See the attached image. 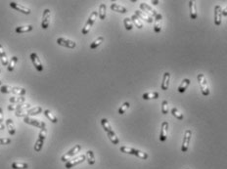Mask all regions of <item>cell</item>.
Listing matches in <instances>:
<instances>
[{"mask_svg":"<svg viewBox=\"0 0 227 169\" xmlns=\"http://www.w3.org/2000/svg\"><path fill=\"white\" fill-rule=\"evenodd\" d=\"M101 125H102V127H103V129L105 130V132L107 133V135H108V137L110 139V141H111L114 145H119V143H120L119 138H118V136L116 135L114 130L112 129L111 124L109 123L107 118H102L101 119Z\"/></svg>","mask_w":227,"mask_h":169,"instance_id":"obj_1","label":"cell"},{"mask_svg":"<svg viewBox=\"0 0 227 169\" xmlns=\"http://www.w3.org/2000/svg\"><path fill=\"white\" fill-rule=\"evenodd\" d=\"M120 151L123 153L135 156V157L141 158V159H147L149 157V155L147 152H144L142 151H139V150H136V149H133V148H129V147H126V146L121 147Z\"/></svg>","mask_w":227,"mask_h":169,"instance_id":"obj_2","label":"cell"},{"mask_svg":"<svg viewBox=\"0 0 227 169\" xmlns=\"http://www.w3.org/2000/svg\"><path fill=\"white\" fill-rule=\"evenodd\" d=\"M43 112V109L41 107H35V108H32L30 109H27V111H19L16 112V116L18 117H31L32 115H36L39 114Z\"/></svg>","mask_w":227,"mask_h":169,"instance_id":"obj_3","label":"cell"},{"mask_svg":"<svg viewBox=\"0 0 227 169\" xmlns=\"http://www.w3.org/2000/svg\"><path fill=\"white\" fill-rule=\"evenodd\" d=\"M46 135H47V130H46V127H44L40 130L39 135L37 137V140H36L35 145H34V151L36 152H39L42 150V147H43V144H44Z\"/></svg>","mask_w":227,"mask_h":169,"instance_id":"obj_4","label":"cell"},{"mask_svg":"<svg viewBox=\"0 0 227 169\" xmlns=\"http://www.w3.org/2000/svg\"><path fill=\"white\" fill-rule=\"evenodd\" d=\"M97 16H98V12H96V11H93V12L90 14V16H89L88 20H87L86 24L84 25V27H83V28H82V31H81V32H82L83 35H86L87 33H88V32L90 31L91 27H93V25H94V23H95V21H96Z\"/></svg>","mask_w":227,"mask_h":169,"instance_id":"obj_5","label":"cell"},{"mask_svg":"<svg viewBox=\"0 0 227 169\" xmlns=\"http://www.w3.org/2000/svg\"><path fill=\"white\" fill-rule=\"evenodd\" d=\"M197 79H198V82H199V84H200L202 94L204 95V96H209L210 91L209 84H208V81H207L206 77H205V75H203V73H200V75H198Z\"/></svg>","mask_w":227,"mask_h":169,"instance_id":"obj_6","label":"cell"},{"mask_svg":"<svg viewBox=\"0 0 227 169\" xmlns=\"http://www.w3.org/2000/svg\"><path fill=\"white\" fill-rule=\"evenodd\" d=\"M80 150H81V146L76 145L74 148H72L68 152H66L65 155L61 157V161H63V162H68L69 160H71V157L76 156L77 152H79Z\"/></svg>","mask_w":227,"mask_h":169,"instance_id":"obj_7","label":"cell"},{"mask_svg":"<svg viewBox=\"0 0 227 169\" xmlns=\"http://www.w3.org/2000/svg\"><path fill=\"white\" fill-rule=\"evenodd\" d=\"M191 137H192V130L191 129H187L184 133V137H183V142L181 145V151L182 152H186L189 149V145L190 141H191Z\"/></svg>","mask_w":227,"mask_h":169,"instance_id":"obj_8","label":"cell"},{"mask_svg":"<svg viewBox=\"0 0 227 169\" xmlns=\"http://www.w3.org/2000/svg\"><path fill=\"white\" fill-rule=\"evenodd\" d=\"M57 43L59 44L60 46L66 47V48H70V49H74L76 46V43L75 41H72L71 39H67L64 37H59L57 39Z\"/></svg>","mask_w":227,"mask_h":169,"instance_id":"obj_9","label":"cell"},{"mask_svg":"<svg viewBox=\"0 0 227 169\" xmlns=\"http://www.w3.org/2000/svg\"><path fill=\"white\" fill-rule=\"evenodd\" d=\"M85 159H86V156L80 155L79 157H76L74 159H72V160H69L68 162H66L65 166H66V168H67V169H70V168H72L74 166H76V165H77L79 163H82Z\"/></svg>","mask_w":227,"mask_h":169,"instance_id":"obj_10","label":"cell"},{"mask_svg":"<svg viewBox=\"0 0 227 169\" xmlns=\"http://www.w3.org/2000/svg\"><path fill=\"white\" fill-rule=\"evenodd\" d=\"M24 121L27 123V124H30V125H32L34 127H37V128H44L46 127V124L44 121H40V120H36L34 118H32V117H25L24 118Z\"/></svg>","mask_w":227,"mask_h":169,"instance_id":"obj_11","label":"cell"},{"mask_svg":"<svg viewBox=\"0 0 227 169\" xmlns=\"http://www.w3.org/2000/svg\"><path fill=\"white\" fill-rule=\"evenodd\" d=\"M31 60L34 65V68L35 70H37V71H43V70H44V68H43V65L40 61V59L39 57L37 56V54L36 53H32L31 54Z\"/></svg>","mask_w":227,"mask_h":169,"instance_id":"obj_12","label":"cell"},{"mask_svg":"<svg viewBox=\"0 0 227 169\" xmlns=\"http://www.w3.org/2000/svg\"><path fill=\"white\" fill-rule=\"evenodd\" d=\"M10 6L11 8H13L14 10H16L18 12H21L22 14H25V15H30L31 14V9L27 8L26 6H23L21 4H18L16 2H10Z\"/></svg>","mask_w":227,"mask_h":169,"instance_id":"obj_13","label":"cell"},{"mask_svg":"<svg viewBox=\"0 0 227 169\" xmlns=\"http://www.w3.org/2000/svg\"><path fill=\"white\" fill-rule=\"evenodd\" d=\"M222 23V8L219 5L215 7V26H220Z\"/></svg>","mask_w":227,"mask_h":169,"instance_id":"obj_14","label":"cell"},{"mask_svg":"<svg viewBox=\"0 0 227 169\" xmlns=\"http://www.w3.org/2000/svg\"><path fill=\"white\" fill-rule=\"evenodd\" d=\"M50 15L51 12L49 9H45L43 11V15H42V22H41V27L43 29H47L48 26H49V22H50Z\"/></svg>","mask_w":227,"mask_h":169,"instance_id":"obj_15","label":"cell"},{"mask_svg":"<svg viewBox=\"0 0 227 169\" xmlns=\"http://www.w3.org/2000/svg\"><path fill=\"white\" fill-rule=\"evenodd\" d=\"M140 9L143 11V12H145V13H147V14H149L151 17H153V18H156L157 16H158V12L157 11H155L154 10L152 7L150 6V5H148V4H146V3H141L140 4Z\"/></svg>","mask_w":227,"mask_h":169,"instance_id":"obj_16","label":"cell"},{"mask_svg":"<svg viewBox=\"0 0 227 169\" xmlns=\"http://www.w3.org/2000/svg\"><path fill=\"white\" fill-rule=\"evenodd\" d=\"M31 109V105L30 104H19L17 106H14L13 104L8 106V109L10 112H13V111H16V112H19V111H27V109Z\"/></svg>","mask_w":227,"mask_h":169,"instance_id":"obj_17","label":"cell"},{"mask_svg":"<svg viewBox=\"0 0 227 169\" xmlns=\"http://www.w3.org/2000/svg\"><path fill=\"white\" fill-rule=\"evenodd\" d=\"M167 131H168V122L164 121L162 123V128H160V142H165L167 139Z\"/></svg>","mask_w":227,"mask_h":169,"instance_id":"obj_18","label":"cell"},{"mask_svg":"<svg viewBox=\"0 0 227 169\" xmlns=\"http://www.w3.org/2000/svg\"><path fill=\"white\" fill-rule=\"evenodd\" d=\"M135 15H136V16H137L139 19H140V20H144L145 22H147V23H149V24H151V23H153V22H154V18L151 17L149 14L145 13V12H143V11L136 10V11H135Z\"/></svg>","mask_w":227,"mask_h":169,"instance_id":"obj_19","label":"cell"},{"mask_svg":"<svg viewBox=\"0 0 227 169\" xmlns=\"http://www.w3.org/2000/svg\"><path fill=\"white\" fill-rule=\"evenodd\" d=\"M162 20L163 16L160 14H158V16L155 18V26H154V31L157 33L160 32V31H162Z\"/></svg>","mask_w":227,"mask_h":169,"instance_id":"obj_20","label":"cell"},{"mask_svg":"<svg viewBox=\"0 0 227 169\" xmlns=\"http://www.w3.org/2000/svg\"><path fill=\"white\" fill-rule=\"evenodd\" d=\"M170 72H165L163 76V82H162V89L164 91H166L170 87Z\"/></svg>","mask_w":227,"mask_h":169,"instance_id":"obj_21","label":"cell"},{"mask_svg":"<svg viewBox=\"0 0 227 169\" xmlns=\"http://www.w3.org/2000/svg\"><path fill=\"white\" fill-rule=\"evenodd\" d=\"M190 83H191V80H190L189 78H184L182 80V82L180 83V85L178 86V92L179 93H184L186 91V89L188 88V86L190 85Z\"/></svg>","mask_w":227,"mask_h":169,"instance_id":"obj_22","label":"cell"},{"mask_svg":"<svg viewBox=\"0 0 227 169\" xmlns=\"http://www.w3.org/2000/svg\"><path fill=\"white\" fill-rule=\"evenodd\" d=\"M189 12H190V17H191L192 20H196L198 18L197 9L194 1H189Z\"/></svg>","mask_w":227,"mask_h":169,"instance_id":"obj_23","label":"cell"},{"mask_svg":"<svg viewBox=\"0 0 227 169\" xmlns=\"http://www.w3.org/2000/svg\"><path fill=\"white\" fill-rule=\"evenodd\" d=\"M111 10H113L114 12L121 13V14H126V13H127V9L126 8V7H123L121 5H119V4H116V3L111 4Z\"/></svg>","mask_w":227,"mask_h":169,"instance_id":"obj_24","label":"cell"},{"mask_svg":"<svg viewBox=\"0 0 227 169\" xmlns=\"http://www.w3.org/2000/svg\"><path fill=\"white\" fill-rule=\"evenodd\" d=\"M0 60H1V63L3 65H8L9 62H8V59H7L6 51L4 50V47L1 44H0Z\"/></svg>","mask_w":227,"mask_h":169,"instance_id":"obj_25","label":"cell"},{"mask_svg":"<svg viewBox=\"0 0 227 169\" xmlns=\"http://www.w3.org/2000/svg\"><path fill=\"white\" fill-rule=\"evenodd\" d=\"M43 113H44V115L47 117V118L52 122V123H57L58 122V118H57V116L50 111V109H44L43 111Z\"/></svg>","mask_w":227,"mask_h":169,"instance_id":"obj_26","label":"cell"},{"mask_svg":"<svg viewBox=\"0 0 227 169\" xmlns=\"http://www.w3.org/2000/svg\"><path fill=\"white\" fill-rule=\"evenodd\" d=\"M6 127H7V129H8V132L11 136L15 135L16 130H15V126H14V122L11 118L6 119Z\"/></svg>","mask_w":227,"mask_h":169,"instance_id":"obj_27","label":"cell"},{"mask_svg":"<svg viewBox=\"0 0 227 169\" xmlns=\"http://www.w3.org/2000/svg\"><path fill=\"white\" fill-rule=\"evenodd\" d=\"M160 94L158 92H146L142 95V98L144 100H155L158 99Z\"/></svg>","mask_w":227,"mask_h":169,"instance_id":"obj_28","label":"cell"},{"mask_svg":"<svg viewBox=\"0 0 227 169\" xmlns=\"http://www.w3.org/2000/svg\"><path fill=\"white\" fill-rule=\"evenodd\" d=\"M33 27L32 25L30 26H22V27H17L15 28V31L17 33H25V32H28L32 31Z\"/></svg>","mask_w":227,"mask_h":169,"instance_id":"obj_29","label":"cell"},{"mask_svg":"<svg viewBox=\"0 0 227 169\" xmlns=\"http://www.w3.org/2000/svg\"><path fill=\"white\" fill-rule=\"evenodd\" d=\"M106 10H107V7L105 4H100L99 6V11H98V16L100 18V20H105L106 19Z\"/></svg>","mask_w":227,"mask_h":169,"instance_id":"obj_30","label":"cell"},{"mask_svg":"<svg viewBox=\"0 0 227 169\" xmlns=\"http://www.w3.org/2000/svg\"><path fill=\"white\" fill-rule=\"evenodd\" d=\"M17 63H18V57L13 56V57L11 58V60H10L9 64H8V67H7V68H8V70H9L10 72H12V71L14 70V69H15Z\"/></svg>","mask_w":227,"mask_h":169,"instance_id":"obj_31","label":"cell"},{"mask_svg":"<svg viewBox=\"0 0 227 169\" xmlns=\"http://www.w3.org/2000/svg\"><path fill=\"white\" fill-rule=\"evenodd\" d=\"M103 41H104V37L103 36H99L98 38H96L95 39L91 44H90V48L91 49H96L97 47H99L102 43H103Z\"/></svg>","mask_w":227,"mask_h":169,"instance_id":"obj_32","label":"cell"},{"mask_svg":"<svg viewBox=\"0 0 227 169\" xmlns=\"http://www.w3.org/2000/svg\"><path fill=\"white\" fill-rule=\"evenodd\" d=\"M131 21H132V23H134V25L136 26V27L137 28H139V29H141L142 27H143V24H142V22L140 21V19H139L136 15L134 14V15H132V16H131Z\"/></svg>","mask_w":227,"mask_h":169,"instance_id":"obj_33","label":"cell"},{"mask_svg":"<svg viewBox=\"0 0 227 169\" xmlns=\"http://www.w3.org/2000/svg\"><path fill=\"white\" fill-rule=\"evenodd\" d=\"M86 158H87V161H88V163L90 165H93L95 163V157H94V152L89 150L86 152Z\"/></svg>","mask_w":227,"mask_h":169,"instance_id":"obj_34","label":"cell"},{"mask_svg":"<svg viewBox=\"0 0 227 169\" xmlns=\"http://www.w3.org/2000/svg\"><path fill=\"white\" fill-rule=\"evenodd\" d=\"M12 93L15 95H21V96H24V95L27 93V90L25 88L22 87H13L12 88Z\"/></svg>","mask_w":227,"mask_h":169,"instance_id":"obj_35","label":"cell"},{"mask_svg":"<svg viewBox=\"0 0 227 169\" xmlns=\"http://www.w3.org/2000/svg\"><path fill=\"white\" fill-rule=\"evenodd\" d=\"M11 167L13 169H27L28 164L25 162H13Z\"/></svg>","mask_w":227,"mask_h":169,"instance_id":"obj_36","label":"cell"},{"mask_svg":"<svg viewBox=\"0 0 227 169\" xmlns=\"http://www.w3.org/2000/svg\"><path fill=\"white\" fill-rule=\"evenodd\" d=\"M10 103H12V104H23V103H25L26 101V98L23 97V96H21V97H11L9 99Z\"/></svg>","mask_w":227,"mask_h":169,"instance_id":"obj_37","label":"cell"},{"mask_svg":"<svg viewBox=\"0 0 227 169\" xmlns=\"http://www.w3.org/2000/svg\"><path fill=\"white\" fill-rule=\"evenodd\" d=\"M170 113H171V114L174 116V117H176L177 119H179V120H182L183 119V114L178 111V109H176V108H172L171 109H170Z\"/></svg>","mask_w":227,"mask_h":169,"instance_id":"obj_38","label":"cell"},{"mask_svg":"<svg viewBox=\"0 0 227 169\" xmlns=\"http://www.w3.org/2000/svg\"><path fill=\"white\" fill-rule=\"evenodd\" d=\"M123 24H124V27H126V31H131L133 28V24L132 21H131L130 18H126L123 20Z\"/></svg>","mask_w":227,"mask_h":169,"instance_id":"obj_39","label":"cell"},{"mask_svg":"<svg viewBox=\"0 0 227 169\" xmlns=\"http://www.w3.org/2000/svg\"><path fill=\"white\" fill-rule=\"evenodd\" d=\"M129 107H130V104H129L128 102L123 103V104L121 106V108L119 109V114H123V113H126V112L129 109Z\"/></svg>","mask_w":227,"mask_h":169,"instance_id":"obj_40","label":"cell"},{"mask_svg":"<svg viewBox=\"0 0 227 169\" xmlns=\"http://www.w3.org/2000/svg\"><path fill=\"white\" fill-rule=\"evenodd\" d=\"M170 109H168V102L166 100H164L162 103V113L163 114H167Z\"/></svg>","mask_w":227,"mask_h":169,"instance_id":"obj_41","label":"cell"},{"mask_svg":"<svg viewBox=\"0 0 227 169\" xmlns=\"http://www.w3.org/2000/svg\"><path fill=\"white\" fill-rule=\"evenodd\" d=\"M12 86L10 85H3L1 86V88H0V91H1V93L3 94H8V93H12Z\"/></svg>","mask_w":227,"mask_h":169,"instance_id":"obj_42","label":"cell"},{"mask_svg":"<svg viewBox=\"0 0 227 169\" xmlns=\"http://www.w3.org/2000/svg\"><path fill=\"white\" fill-rule=\"evenodd\" d=\"M11 142L10 138H0V145H9Z\"/></svg>","mask_w":227,"mask_h":169,"instance_id":"obj_43","label":"cell"},{"mask_svg":"<svg viewBox=\"0 0 227 169\" xmlns=\"http://www.w3.org/2000/svg\"><path fill=\"white\" fill-rule=\"evenodd\" d=\"M4 120V116H3V112H2V109L0 108V123H2Z\"/></svg>","mask_w":227,"mask_h":169,"instance_id":"obj_44","label":"cell"},{"mask_svg":"<svg viewBox=\"0 0 227 169\" xmlns=\"http://www.w3.org/2000/svg\"><path fill=\"white\" fill-rule=\"evenodd\" d=\"M222 16L227 17V7H226L225 9H223V10H222Z\"/></svg>","mask_w":227,"mask_h":169,"instance_id":"obj_45","label":"cell"},{"mask_svg":"<svg viewBox=\"0 0 227 169\" xmlns=\"http://www.w3.org/2000/svg\"><path fill=\"white\" fill-rule=\"evenodd\" d=\"M5 129V125L3 123H0V130H4Z\"/></svg>","mask_w":227,"mask_h":169,"instance_id":"obj_46","label":"cell"},{"mask_svg":"<svg viewBox=\"0 0 227 169\" xmlns=\"http://www.w3.org/2000/svg\"><path fill=\"white\" fill-rule=\"evenodd\" d=\"M152 3H153L154 5H158V4H159V1H152Z\"/></svg>","mask_w":227,"mask_h":169,"instance_id":"obj_47","label":"cell"},{"mask_svg":"<svg viewBox=\"0 0 227 169\" xmlns=\"http://www.w3.org/2000/svg\"><path fill=\"white\" fill-rule=\"evenodd\" d=\"M1 83H2V82H1V81H0V85H1Z\"/></svg>","mask_w":227,"mask_h":169,"instance_id":"obj_48","label":"cell"},{"mask_svg":"<svg viewBox=\"0 0 227 169\" xmlns=\"http://www.w3.org/2000/svg\"><path fill=\"white\" fill-rule=\"evenodd\" d=\"M0 72H1V70H0Z\"/></svg>","mask_w":227,"mask_h":169,"instance_id":"obj_49","label":"cell"},{"mask_svg":"<svg viewBox=\"0 0 227 169\" xmlns=\"http://www.w3.org/2000/svg\"><path fill=\"white\" fill-rule=\"evenodd\" d=\"M186 169H189V168H186Z\"/></svg>","mask_w":227,"mask_h":169,"instance_id":"obj_50","label":"cell"}]
</instances>
